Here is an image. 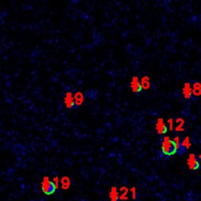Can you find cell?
Instances as JSON below:
<instances>
[{
  "label": "cell",
  "mask_w": 201,
  "mask_h": 201,
  "mask_svg": "<svg viewBox=\"0 0 201 201\" xmlns=\"http://www.w3.org/2000/svg\"><path fill=\"white\" fill-rule=\"evenodd\" d=\"M51 182H52V184H53L54 188H55V189H58V187H59V185H60V178H58L57 175H55V177L52 178Z\"/></svg>",
  "instance_id": "cell-16"
},
{
  "label": "cell",
  "mask_w": 201,
  "mask_h": 201,
  "mask_svg": "<svg viewBox=\"0 0 201 201\" xmlns=\"http://www.w3.org/2000/svg\"><path fill=\"white\" fill-rule=\"evenodd\" d=\"M156 130L157 132L160 134V135H163L168 131V127H167V124L165 123L164 119L162 117H159L157 122H156Z\"/></svg>",
  "instance_id": "cell-4"
},
{
  "label": "cell",
  "mask_w": 201,
  "mask_h": 201,
  "mask_svg": "<svg viewBox=\"0 0 201 201\" xmlns=\"http://www.w3.org/2000/svg\"><path fill=\"white\" fill-rule=\"evenodd\" d=\"M191 147V141H190V138L189 136H186L184 139L181 142V148L186 150V149H189Z\"/></svg>",
  "instance_id": "cell-15"
},
{
  "label": "cell",
  "mask_w": 201,
  "mask_h": 201,
  "mask_svg": "<svg viewBox=\"0 0 201 201\" xmlns=\"http://www.w3.org/2000/svg\"><path fill=\"white\" fill-rule=\"evenodd\" d=\"M162 152L167 156H173L178 152V147L169 136H165L162 140Z\"/></svg>",
  "instance_id": "cell-1"
},
{
  "label": "cell",
  "mask_w": 201,
  "mask_h": 201,
  "mask_svg": "<svg viewBox=\"0 0 201 201\" xmlns=\"http://www.w3.org/2000/svg\"><path fill=\"white\" fill-rule=\"evenodd\" d=\"M187 166L189 168V170L191 171H195L199 168V163L197 158L195 157L194 154H190L187 158Z\"/></svg>",
  "instance_id": "cell-3"
},
{
  "label": "cell",
  "mask_w": 201,
  "mask_h": 201,
  "mask_svg": "<svg viewBox=\"0 0 201 201\" xmlns=\"http://www.w3.org/2000/svg\"><path fill=\"white\" fill-rule=\"evenodd\" d=\"M174 123H175V120L173 118H169L167 120V127L169 129L170 131H173L175 127H174Z\"/></svg>",
  "instance_id": "cell-17"
},
{
  "label": "cell",
  "mask_w": 201,
  "mask_h": 201,
  "mask_svg": "<svg viewBox=\"0 0 201 201\" xmlns=\"http://www.w3.org/2000/svg\"><path fill=\"white\" fill-rule=\"evenodd\" d=\"M110 199L111 201H117L119 199V192L115 186H112L110 191Z\"/></svg>",
  "instance_id": "cell-13"
},
{
  "label": "cell",
  "mask_w": 201,
  "mask_h": 201,
  "mask_svg": "<svg viewBox=\"0 0 201 201\" xmlns=\"http://www.w3.org/2000/svg\"><path fill=\"white\" fill-rule=\"evenodd\" d=\"M73 98H74L75 106H77V107L82 106L84 103V100H85V98H84V94L82 93V92H76V93H74Z\"/></svg>",
  "instance_id": "cell-8"
},
{
  "label": "cell",
  "mask_w": 201,
  "mask_h": 201,
  "mask_svg": "<svg viewBox=\"0 0 201 201\" xmlns=\"http://www.w3.org/2000/svg\"><path fill=\"white\" fill-rule=\"evenodd\" d=\"M130 192H131V195H132V199H136V197H137V189H136V187L133 186L130 189Z\"/></svg>",
  "instance_id": "cell-19"
},
{
  "label": "cell",
  "mask_w": 201,
  "mask_h": 201,
  "mask_svg": "<svg viewBox=\"0 0 201 201\" xmlns=\"http://www.w3.org/2000/svg\"><path fill=\"white\" fill-rule=\"evenodd\" d=\"M130 88H131L132 92H134V93H139V92L142 91L141 85H140V80L137 76H134L132 78V80L130 82Z\"/></svg>",
  "instance_id": "cell-5"
},
{
  "label": "cell",
  "mask_w": 201,
  "mask_h": 201,
  "mask_svg": "<svg viewBox=\"0 0 201 201\" xmlns=\"http://www.w3.org/2000/svg\"><path fill=\"white\" fill-rule=\"evenodd\" d=\"M184 124H185V121L182 117H178L175 119V130L177 132H182L184 131Z\"/></svg>",
  "instance_id": "cell-10"
},
{
  "label": "cell",
  "mask_w": 201,
  "mask_h": 201,
  "mask_svg": "<svg viewBox=\"0 0 201 201\" xmlns=\"http://www.w3.org/2000/svg\"><path fill=\"white\" fill-rule=\"evenodd\" d=\"M60 184H61V188L62 189H68V188L70 187L71 185V179L69 177H66V175H64V177H62L61 179H60Z\"/></svg>",
  "instance_id": "cell-12"
},
{
  "label": "cell",
  "mask_w": 201,
  "mask_h": 201,
  "mask_svg": "<svg viewBox=\"0 0 201 201\" xmlns=\"http://www.w3.org/2000/svg\"><path fill=\"white\" fill-rule=\"evenodd\" d=\"M173 141L175 142V146H177V147H178V150L179 148H181V142H182V141H181V139H179V137H178V136H175V137L174 138V139H173Z\"/></svg>",
  "instance_id": "cell-18"
},
{
  "label": "cell",
  "mask_w": 201,
  "mask_h": 201,
  "mask_svg": "<svg viewBox=\"0 0 201 201\" xmlns=\"http://www.w3.org/2000/svg\"><path fill=\"white\" fill-rule=\"evenodd\" d=\"M197 160H198V163H199V166L201 167V154L199 155V157H198Z\"/></svg>",
  "instance_id": "cell-20"
},
{
  "label": "cell",
  "mask_w": 201,
  "mask_h": 201,
  "mask_svg": "<svg viewBox=\"0 0 201 201\" xmlns=\"http://www.w3.org/2000/svg\"><path fill=\"white\" fill-rule=\"evenodd\" d=\"M182 96L185 100H189L192 96V87L190 85V83H184L183 88H182Z\"/></svg>",
  "instance_id": "cell-7"
},
{
  "label": "cell",
  "mask_w": 201,
  "mask_h": 201,
  "mask_svg": "<svg viewBox=\"0 0 201 201\" xmlns=\"http://www.w3.org/2000/svg\"><path fill=\"white\" fill-rule=\"evenodd\" d=\"M55 190L56 189L54 188L50 178L48 177H44L43 182H41V191H43L44 194L50 195V194H53L54 192H55Z\"/></svg>",
  "instance_id": "cell-2"
},
{
  "label": "cell",
  "mask_w": 201,
  "mask_h": 201,
  "mask_svg": "<svg viewBox=\"0 0 201 201\" xmlns=\"http://www.w3.org/2000/svg\"><path fill=\"white\" fill-rule=\"evenodd\" d=\"M140 85L141 89L143 91H148L151 88V81L148 76H143L140 79Z\"/></svg>",
  "instance_id": "cell-9"
},
{
  "label": "cell",
  "mask_w": 201,
  "mask_h": 201,
  "mask_svg": "<svg viewBox=\"0 0 201 201\" xmlns=\"http://www.w3.org/2000/svg\"><path fill=\"white\" fill-rule=\"evenodd\" d=\"M119 199L121 201L127 200L128 199V188L126 186H121L119 188Z\"/></svg>",
  "instance_id": "cell-14"
},
{
  "label": "cell",
  "mask_w": 201,
  "mask_h": 201,
  "mask_svg": "<svg viewBox=\"0 0 201 201\" xmlns=\"http://www.w3.org/2000/svg\"><path fill=\"white\" fill-rule=\"evenodd\" d=\"M64 104L66 108H72L75 104H74V98H73V94L71 92H67L65 94L64 97Z\"/></svg>",
  "instance_id": "cell-6"
},
{
  "label": "cell",
  "mask_w": 201,
  "mask_h": 201,
  "mask_svg": "<svg viewBox=\"0 0 201 201\" xmlns=\"http://www.w3.org/2000/svg\"><path fill=\"white\" fill-rule=\"evenodd\" d=\"M192 87V95L195 97H200L201 96V83L200 82H195L193 83Z\"/></svg>",
  "instance_id": "cell-11"
}]
</instances>
